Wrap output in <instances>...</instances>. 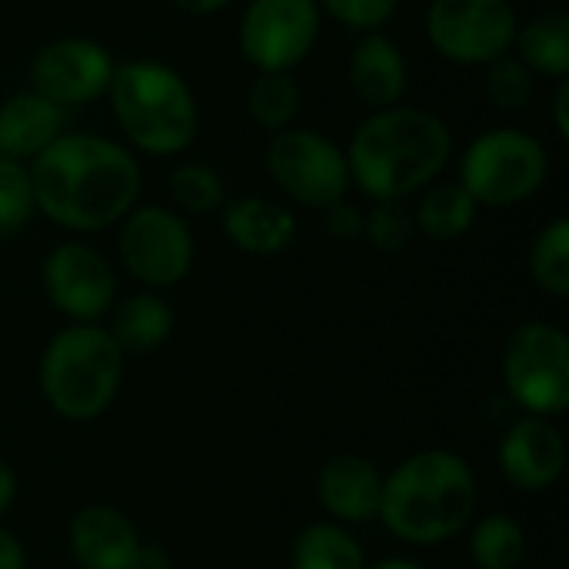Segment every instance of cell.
Listing matches in <instances>:
<instances>
[{
	"label": "cell",
	"instance_id": "obj_4",
	"mask_svg": "<svg viewBox=\"0 0 569 569\" xmlns=\"http://www.w3.org/2000/svg\"><path fill=\"white\" fill-rule=\"evenodd\" d=\"M110 113L127 143L147 157H180L200 130V107L187 77L163 60H123L107 87Z\"/></svg>",
	"mask_w": 569,
	"mask_h": 569
},
{
	"label": "cell",
	"instance_id": "obj_29",
	"mask_svg": "<svg viewBox=\"0 0 569 569\" xmlns=\"http://www.w3.org/2000/svg\"><path fill=\"white\" fill-rule=\"evenodd\" d=\"M37 213L30 170L20 160L0 157V240L20 233Z\"/></svg>",
	"mask_w": 569,
	"mask_h": 569
},
{
	"label": "cell",
	"instance_id": "obj_33",
	"mask_svg": "<svg viewBox=\"0 0 569 569\" xmlns=\"http://www.w3.org/2000/svg\"><path fill=\"white\" fill-rule=\"evenodd\" d=\"M553 127L560 133V140L569 137V77L557 80V93H553Z\"/></svg>",
	"mask_w": 569,
	"mask_h": 569
},
{
	"label": "cell",
	"instance_id": "obj_36",
	"mask_svg": "<svg viewBox=\"0 0 569 569\" xmlns=\"http://www.w3.org/2000/svg\"><path fill=\"white\" fill-rule=\"evenodd\" d=\"M13 497H17V473L10 470L7 460H0V517L13 507Z\"/></svg>",
	"mask_w": 569,
	"mask_h": 569
},
{
	"label": "cell",
	"instance_id": "obj_21",
	"mask_svg": "<svg viewBox=\"0 0 569 569\" xmlns=\"http://www.w3.org/2000/svg\"><path fill=\"white\" fill-rule=\"evenodd\" d=\"M513 57L533 73L563 80L569 77V13L547 10L517 27Z\"/></svg>",
	"mask_w": 569,
	"mask_h": 569
},
{
	"label": "cell",
	"instance_id": "obj_9",
	"mask_svg": "<svg viewBox=\"0 0 569 569\" xmlns=\"http://www.w3.org/2000/svg\"><path fill=\"white\" fill-rule=\"evenodd\" d=\"M430 47L460 67H487L513 53L517 7L510 0H433L423 17Z\"/></svg>",
	"mask_w": 569,
	"mask_h": 569
},
{
	"label": "cell",
	"instance_id": "obj_5",
	"mask_svg": "<svg viewBox=\"0 0 569 569\" xmlns=\"http://www.w3.org/2000/svg\"><path fill=\"white\" fill-rule=\"evenodd\" d=\"M123 380V350L97 323H70L40 357V390L63 420L87 423L110 410Z\"/></svg>",
	"mask_w": 569,
	"mask_h": 569
},
{
	"label": "cell",
	"instance_id": "obj_24",
	"mask_svg": "<svg viewBox=\"0 0 569 569\" xmlns=\"http://www.w3.org/2000/svg\"><path fill=\"white\" fill-rule=\"evenodd\" d=\"M300 103L303 90L293 73H257L247 87V113L267 133L293 127Z\"/></svg>",
	"mask_w": 569,
	"mask_h": 569
},
{
	"label": "cell",
	"instance_id": "obj_35",
	"mask_svg": "<svg viewBox=\"0 0 569 569\" xmlns=\"http://www.w3.org/2000/svg\"><path fill=\"white\" fill-rule=\"evenodd\" d=\"M170 3L190 17H210V13H220L223 7H230L233 0H170Z\"/></svg>",
	"mask_w": 569,
	"mask_h": 569
},
{
	"label": "cell",
	"instance_id": "obj_28",
	"mask_svg": "<svg viewBox=\"0 0 569 569\" xmlns=\"http://www.w3.org/2000/svg\"><path fill=\"white\" fill-rule=\"evenodd\" d=\"M483 93L497 110H523L537 93V77L513 57H500L483 67Z\"/></svg>",
	"mask_w": 569,
	"mask_h": 569
},
{
	"label": "cell",
	"instance_id": "obj_15",
	"mask_svg": "<svg viewBox=\"0 0 569 569\" xmlns=\"http://www.w3.org/2000/svg\"><path fill=\"white\" fill-rule=\"evenodd\" d=\"M347 80L353 97L373 113L403 103L407 87H410V63L393 37L383 30L377 33H360L357 47L350 50L347 63Z\"/></svg>",
	"mask_w": 569,
	"mask_h": 569
},
{
	"label": "cell",
	"instance_id": "obj_8",
	"mask_svg": "<svg viewBox=\"0 0 569 569\" xmlns=\"http://www.w3.org/2000/svg\"><path fill=\"white\" fill-rule=\"evenodd\" d=\"M507 393L530 417H560L569 407V340L557 323L530 320L503 350Z\"/></svg>",
	"mask_w": 569,
	"mask_h": 569
},
{
	"label": "cell",
	"instance_id": "obj_10",
	"mask_svg": "<svg viewBox=\"0 0 569 569\" xmlns=\"http://www.w3.org/2000/svg\"><path fill=\"white\" fill-rule=\"evenodd\" d=\"M317 0H247L237 47L257 73H293L320 40Z\"/></svg>",
	"mask_w": 569,
	"mask_h": 569
},
{
	"label": "cell",
	"instance_id": "obj_11",
	"mask_svg": "<svg viewBox=\"0 0 569 569\" xmlns=\"http://www.w3.org/2000/svg\"><path fill=\"white\" fill-rule=\"evenodd\" d=\"M117 257L143 287H177L193 267V233L177 210L143 203L120 220Z\"/></svg>",
	"mask_w": 569,
	"mask_h": 569
},
{
	"label": "cell",
	"instance_id": "obj_37",
	"mask_svg": "<svg viewBox=\"0 0 569 569\" xmlns=\"http://www.w3.org/2000/svg\"><path fill=\"white\" fill-rule=\"evenodd\" d=\"M367 569H427L420 567V563H413V560H403V557H390V560H380V563H373V567Z\"/></svg>",
	"mask_w": 569,
	"mask_h": 569
},
{
	"label": "cell",
	"instance_id": "obj_12",
	"mask_svg": "<svg viewBox=\"0 0 569 569\" xmlns=\"http://www.w3.org/2000/svg\"><path fill=\"white\" fill-rule=\"evenodd\" d=\"M43 293L57 313L73 323H97L113 310L117 300V273L110 260L83 240L57 243L40 267Z\"/></svg>",
	"mask_w": 569,
	"mask_h": 569
},
{
	"label": "cell",
	"instance_id": "obj_1",
	"mask_svg": "<svg viewBox=\"0 0 569 569\" xmlns=\"http://www.w3.org/2000/svg\"><path fill=\"white\" fill-rule=\"evenodd\" d=\"M37 210L73 233L120 223L140 197V160L130 147L83 130H63L27 163Z\"/></svg>",
	"mask_w": 569,
	"mask_h": 569
},
{
	"label": "cell",
	"instance_id": "obj_7",
	"mask_svg": "<svg viewBox=\"0 0 569 569\" xmlns=\"http://www.w3.org/2000/svg\"><path fill=\"white\" fill-rule=\"evenodd\" d=\"M263 167L283 197L307 210H327L350 190V163L337 140L313 127L270 133Z\"/></svg>",
	"mask_w": 569,
	"mask_h": 569
},
{
	"label": "cell",
	"instance_id": "obj_18",
	"mask_svg": "<svg viewBox=\"0 0 569 569\" xmlns=\"http://www.w3.org/2000/svg\"><path fill=\"white\" fill-rule=\"evenodd\" d=\"M63 133V107L37 90H17L0 103V157L30 163Z\"/></svg>",
	"mask_w": 569,
	"mask_h": 569
},
{
	"label": "cell",
	"instance_id": "obj_34",
	"mask_svg": "<svg viewBox=\"0 0 569 569\" xmlns=\"http://www.w3.org/2000/svg\"><path fill=\"white\" fill-rule=\"evenodd\" d=\"M27 567V557H23V547L13 533L0 530V569H23Z\"/></svg>",
	"mask_w": 569,
	"mask_h": 569
},
{
	"label": "cell",
	"instance_id": "obj_22",
	"mask_svg": "<svg viewBox=\"0 0 569 569\" xmlns=\"http://www.w3.org/2000/svg\"><path fill=\"white\" fill-rule=\"evenodd\" d=\"M477 200L463 190L460 180H433L420 190L413 223L423 237L450 243L470 233V227L477 223Z\"/></svg>",
	"mask_w": 569,
	"mask_h": 569
},
{
	"label": "cell",
	"instance_id": "obj_20",
	"mask_svg": "<svg viewBox=\"0 0 569 569\" xmlns=\"http://www.w3.org/2000/svg\"><path fill=\"white\" fill-rule=\"evenodd\" d=\"M107 330H110L113 343L123 350V357L127 353H133V357L153 353L173 333V310L160 293L143 290V293H133L117 303Z\"/></svg>",
	"mask_w": 569,
	"mask_h": 569
},
{
	"label": "cell",
	"instance_id": "obj_3",
	"mask_svg": "<svg viewBox=\"0 0 569 569\" xmlns=\"http://www.w3.org/2000/svg\"><path fill=\"white\" fill-rule=\"evenodd\" d=\"M477 477L453 450H420L407 457L380 493L383 527L417 547L447 543L473 520Z\"/></svg>",
	"mask_w": 569,
	"mask_h": 569
},
{
	"label": "cell",
	"instance_id": "obj_23",
	"mask_svg": "<svg viewBox=\"0 0 569 569\" xmlns=\"http://www.w3.org/2000/svg\"><path fill=\"white\" fill-rule=\"evenodd\" d=\"M293 569H367L360 543L340 523H310L290 550Z\"/></svg>",
	"mask_w": 569,
	"mask_h": 569
},
{
	"label": "cell",
	"instance_id": "obj_31",
	"mask_svg": "<svg viewBox=\"0 0 569 569\" xmlns=\"http://www.w3.org/2000/svg\"><path fill=\"white\" fill-rule=\"evenodd\" d=\"M317 3L320 13H330L340 27L353 33H377L400 10V0H317Z\"/></svg>",
	"mask_w": 569,
	"mask_h": 569
},
{
	"label": "cell",
	"instance_id": "obj_6",
	"mask_svg": "<svg viewBox=\"0 0 569 569\" xmlns=\"http://www.w3.org/2000/svg\"><path fill=\"white\" fill-rule=\"evenodd\" d=\"M550 177V153L540 137L520 127H493L473 137L460 157V183L477 207H517Z\"/></svg>",
	"mask_w": 569,
	"mask_h": 569
},
{
	"label": "cell",
	"instance_id": "obj_26",
	"mask_svg": "<svg viewBox=\"0 0 569 569\" xmlns=\"http://www.w3.org/2000/svg\"><path fill=\"white\" fill-rule=\"evenodd\" d=\"M527 267H530V277L533 283L563 300L569 293V220L567 217H557L550 220L530 243V257H527Z\"/></svg>",
	"mask_w": 569,
	"mask_h": 569
},
{
	"label": "cell",
	"instance_id": "obj_13",
	"mask_svg": "<svg viewBox=\"0 0 569 569\" xmlns=\"http://www.w3.org/2000/svg\"><path fill=\"white\" fill-rule=\"evenodd\" d=\"M113 53L90 37H57L30 60V90L57 107H83L107 97L113 77Z\"/></svg>",
	"mask_w": 569,
	"mask_h": 569
},
{
	"label": "cell",
	"instance_id": "obj_2",
	"mask_svg": "<svg viewBox=\"0 0 569 569\" xmlns=\"http://www.w3.org/2000/svg\"><path fill=\"white\" fill-rule=\"evenodd\" d=\"M343 153L350 183L370 200H407L440 180L453 157V130L433 110L397 103L367 113Z\"/></svg>",
	"mask_w": 569,
	"mask_h": 569
},
{
	"label": "cell",
	"instance_id": "obj_14",
	"mask_svg": "<svg viewBox=\"0 0 569 569\" xmlns=\"http://www.w3.org/2000/svg\"><path fill=\"white\" fill-rule=\"evenodd\" d=\"M567 467V443L543 417L517 420L500 440V470L523 493L550 490Z\"/></svg>",
	"mask_w": 569,
	"mask_h": 569
},
{
	"label": "cell",
	"instance_id": "obj_19",
	"mask_svg": "<svg viewBox=\"0 0 569 569\" xmlns=\"http://www.w3.org/2000/svg\"><path fill=\"white\" fill-rule=\"evenodd\" d=\"M223 233L240 253L277 257L297 240V217L277 200L240 197L223 203Z\"/></svg>",
	"mask_w": 569,
	"mask_h": 569
},
{
	"label": "cell",
	"instance_id": "obj_30",
	"mask_svg": "<svg viewBox=\"0 0 569 569\" xmlns=\"http://www.w3.org/2000/svg\"><path fill=\"white\" fill-rule=\"evenodd\" d=\"M413 233H417V223H413V210L407 207V200H373V207L363 213V237L380 253L403 250L413 240Z\"/></svg>",
	"mask_w": 569,
	"mask_h": 569
},
{
	"label": "cell",
	"instance_id": "obj_32",
	"mask_svg": "<svg viewBox=\"0 0 569 569\" xmlns=\"http://www.w3.org/2000/svg\"><path fill=\"white\" fill-rule=\"evenodd\" d=\"M320 213H323V230H327L333 240L350 243V240H360V237H363V210L353 207L347 197L337 200V203H330V207L320 210Z\"/></svg>",
	"mask_w": 569,
	"mask_h": 569
},
{
	"label": "cell",
	"instance_id": "obj_17",
	"mask_svg": "<svg viewBox=\"0 0 569 569\" xmlns=\"http://www.w3.org/2000/svg\"><path fill=\"white\" fill-rule=\"evenodd\" d=\"M383 477L380 470L357 453L330 457L317 477L320 507L340 523H370L380 513Z\"/></svg>",
	"mask_w": 569,
	"mask_h": 569
},
{
	"label": "cell",
	"instance_id": "obj_16",
	"mask_svg": "<svg viewBox=\"0 0 569 569\" xmlns=\"http://www.w3.org/2000/svg\"><path fill=\"white\" fill-rule=\"evenodd\" d=\"M140 550L137 527L117 507L93 503L70 520V553L80 569H133Z\"/></svg>",
	"mask_w": 569,
	"mask_h": 569
},
{
	"label": "cell",
	"instance_id": "obj_27",
	"mask_svg": "<svg viewBox=\"0 0 569 569\" xmlns=\"http://www.w3.org/2000/svg\"><path fill=\"white\" fill-rule=\"evenodd\" d=\"M170 200L183 213H213L227 203L223 177L203 160H183L170 170Z\"/></svg>",
	"mask_w": 569,
	"mask_h": 569
},
{
	"label": "cell",
	"instance_id": "obj_25",
	"mask_svg": "<svg viewBox=\"0 0 569 569\" xmlns=\"http://www.w3.org/2000/svg\"><path fill=\"white\" fill-rule=\"evenodd\" d=\"M470 557L480 569H517L527 557V533L513 517L490 513L470 533Z\"/></svg>",
	"mask_w": 569,
	"mask_h": 569
}]
</instances>
